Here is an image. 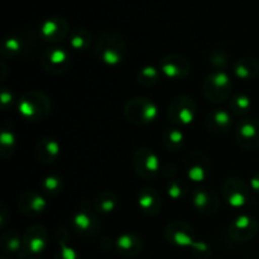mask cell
Listing matches in <instances>:
<instances>
[{"instance_id":"obj_16","label":"cell","mask_w":259,"mask_h":259,"mask_svg":"<svg viewBox=\"0 0 259 259\" xmlns=\"http://www.w3.org/2000/svg\"><path fill=\"white\" fill-rule=\"evenodd\" d=\"M68 34H70V25L62 17L47 18L39 25V37L51 45L62 42Z\"/></svg>"},{"instance_id":"obj_42","label":"cell","mask_w":259,"mask_h":259,"mask_svg":"<svg viewBox=\"0 0 259 259\" xmlns=\"http://www.w3.org/2000/svg\"><path fill=\"white\" fill-rule=\"evenodd\" d=\"M2 259H8V257H7V255H4V254H3V257H2Z\"/></svg>"},{"instance_id":"obj_15","label":"cell","mask_w":259,"mask_h":259,"mask_svg":"<svg viewBox=\"0 0 259 259\" xmlns=\"http://www.w3.org/2000/svg\"><path fill=\"white\" fill-rule=\"evenodd\" d=\"M192 205L197 212L210 217L217 214L219 210L220 197L211 187L199 186L192 192Z\"/></svg>"},{"instance_id":"obj_32","label":"cell","mask_w":259,"mask_h":259,"mask_svg":"<svg viewBox=\"0 0 259 259\" xmlns=\"http://www.w3.org/2000/svg\"><path fill=\"white\" fill-rule=\"evenodd\" d=\"M63 180L58 175H48L40 182V194L47 197H55L62 192Z\"/></svg>"},{"instance_id":"obj_30","label":"cell","mask_w":259,"mask_h":259,"mask_svg":"<svg viewBox=\"0 0 259 259\" xmlns=\"http://www.w3.org/2000/svg\"><path fill=\"white\" fill-rule=\"evenodd\" d=\"M230 113L237 116L247 115L252 109V99L244 93H237L229 100Z\"/></svg>"},{"instance_id":"obj_3","label":"cell","mask_w":259,"mask_h":259,"mask_svg":"<svg viewBox=\"0 0 259 259\" xmlns=\"http://www.w3.org/2000/svg\"><path fill=\"white\" fill-rule=\"evenodd\" d=\"M233 81L225 71H212L202 82V94L212 104H222L232 96Z\"/></svg>"},{"instance_id":"obj_2","label":"cell","mask_w":259,"mask_h":259,"mask_svg":"<svg viewBox=\"0 0 259 259\" xmlns=\"http://www.w3.org/2000/svg\"><path fill=\"white\" fill-rule=\"evenodd\" d=\"M17 106L18 113L24 120L37 123L50 115L52 103L47 94L39 90H29L20 96Z\"/></svg>"},{"instance_id":"obj_11","label":"cell","mask_w":259,"mask_h":259,"mask_svg":"<svg viewBox=\"0 0 259 259\" xmlns=\"http://www.w3.org/2000/svg\"><path fill=\"white\" fill-rule=\"evenodd\" d=\"M184 169L187 179L196 184H201L211 174L212 164L209 157L200 151L190 152L184 159Z\"/></svg>"},{"instance_id":"obj_27","label":"cell","mask_w":259,"mask_h":259,"mask_svg":"<svg viewBox=\"0 0 259 259\" xmlns=\"http://www.w3.org/2000/svg\"><path fill=\"white\" fill-rule=\"evenodd\" d=\"M118 207V196L113 191H103L94 200V210L98 214L108 215Z\"/></svg>"},{"instance_id":"obj_1","label":"cell","mask_w":259,"mask_h":259,"mask_svg":"<svg viewBox=\"0 0 259 259\" xmlns=\"http://www.w3.org/2000/svg\"><path fill=\"white\" fill-rule=\"evenodd\" d=\"M94 52L98 60L105 65L118 66L125 60L128 47L123 35L114 30H106L96 39Z\"/></svg>"},{"instance_id":"obj_25","label":"cell","mask_w":259,"mask_h":259,"mask_svg":"<svg viewBox=\"0 0 259 259\" xmlns=\"http://www.w3.org/2000/svg\"><path fill=\"white\" fill-rule=\"evenodd\" d=\"M233 75L238 80L250 81L259 75V62L257 58L244 56L233 63Z\"/></svg>"},{"instance_id":"obj_26","label":"cell","mask_w":259,"mask_h":259,"mask_svg":"<svg viewBox=\"0 0 259 259\" xmlns=\"http://www.w3.org/2000/svg\"><path fill=\"white\" fill-rule=\"evenodd\" d=\"M55 239L58 244V250L53 259H80L77 252L68 245L70 232L66 227H58L55 232Z\"/></svg>"},{"instance_id":"obj_10","label":"cell","mask_w":259,"mask_h":259,"mask_svg":"<svg viewBox=\"0 0 259 259\" xmlns=\"http://www.w3.org/2000/svg\"><path fill=\"white\" fill-rule=\"evenodd\" d=\"M235 142L244 151H259V119L244 118L234 129Z\"/></svg>"},{"instance_id":"obj_6","label":"cell","mask_w":259,"mask_h":259,"mask_svg":"<svg viewBox=\"0 0 259 259\" xmlns=\"http://www.w3.org/2000/svg\"><path fill=\"white\" fill-rule=\"evenodd\" d=\"M71 230L76 235L82 238L95 237L100 230V220L96 217L94 211H91V207L86 201L80 205V209L76 210L71 215Z\"/></svg>"},{"instance_id":"obj_12","label":"cell","mask_w":259,"mask_h":259,"mask_svg":"<svg viewBox=\"0 0 259 259\" xmlns=\"http://www.w3.org/2000/svg\"><path fill=\"white\" fill-rule=\"evenodd\" d=\"M259 232V223L257 218L249 214L238 215L228 227V234L234 242L248 243L254 239Z\"/></svg>"},{"instance_id":"obj_37","label":"cell","mask_w":259,"mask_h":259,"mask_svg":"<svg viewBox=\"0 0 259 259\" xmlns=\"http://www.w3.org/2000/svg\"><path fill=\"white\" fill-rule=\"evenodd\" d=\"M14 103H15V98L13 91L8 88H3L2 93H0V104H2L3 111H7L8 109L12 108Z\"/></svg>"},{"instance_id":"obj_7","label":"cell","mask_w":259,"mask_h":259,"mask_svg":"<svg viewBox=\"0 0 259 259\" xmlns=\"http://www.w3.org/2000/svg\"><path fill=\"white\" fill-rule=\"evenodd\" d=\"M196 103L187 95H179L174 98L167 108V118L176 126L190 125L196 118Z\"/></svg>"},{"instance_id":"obj_41","label":"cell","mask_w":259,"mask_h":259,"mask_svg":"<svg viewBox=\"0 0 259 259\" xmlns=\"http://www.w3.org/2000/svg\"><path fill=\"white\" fill-rule=\"evenodd\" d=\"M27 259H40V258H38V257H30V258H27Z\"/></svg>"},{"instance_id":"obj_38","label":"cell","mask_w":259,"mask_h":259,"mask_svg":"<svg viewBox=\"0 0 259 259\" xmlns=\"http://www.w3.org/2000/svg\"><path fill=\"white\" fill-rule=\"evenodd\" d=\"M161 172L164 177H167V179H172V177H175L177 175V167L175 166L174 163L164 162V163H162Z\"/></svg>"},{"instance_id":"obj_4","label":"cell","mask_w":259,"mask_h":259,"mask_svg":"<svg viewBox=\"0 0 259 259\" xmlns=\"http://www.w3.org/2000/svg\"><path fill=\"white\" fill-rule=\"evenodd\" d=\"M124 115L134 125H148L158 116L156 103L144 96L129 99L124 105Z\"/></svg>"},{"instance_id":"obj_20","label":"cell","mask_w":259,"mask_h":259,"mask_svg":"<svg viewBox=\"0 0 259 259\" xmlns=\"http://www.w3.org/2000/svg\"><path fill=\"white\" fill-rule=\"evenodd\" d=\"M138 206L147 217H156L162 211L163 202L159 192L154 187L144 186L138 192Z\"/></svg>"},{"instance_id":"obj_36","label":"cell","mask_w":259,"mask_h":259,"mask_svg":"<svg viewBox=\"0 0 259 259\" xmlns=\"http://www.w3.org/2000/svg\"><path fill=\"white\" fill-rule=\"evenodd\" d=\"M191 254L196 259H210L212 257V249L206 242H195L190 248Z\"/></svg>"},{"instance_id":"obj_35","label":"cell","mask_w":259,"mask_h":259,"mask_svg":"<svg viewBox=\"0 0 259 259\" xmlns=\"http://www.w3.org/2000/svg\"><path fill=\"white\" fill-rule=\"evenodd\" d=\"M210 65L215 68V71H225L229 63V57L222 50H215L209 56Z\"/></svg>"},{"instance_id":"obj_39","label":"cell","mask_w":259,"mask_h":259,"mask_svg":"<svg viewBox=\"0 0 259 259\" xmlns=\"http://www.w3.org/2000/svg\"><path fill=\"white\" fill-rule=\"evenodd\" d=\"M249 186H250V189H252V191L254 192V194L259 195V171L255 172V174L253 175L252 177H250Z\"/></svg>"},{"instance_id":"obj_22","label":"cell","mask_w":259,"mask_h":259,"mask_svg":"<svg viewBox=\"0 0 259 259\" xmlns=\"http://www.w3.org/2000/svg\"><path fill=\"white\" fill-rule=\"evenodd\" d=\"M0 244H2L3 253L7 257L9 255V257H14L17 259L27 258L24 245H23V237H20L17 230L12 229L3 233Z\"/></svg>"},{"instance_id":"obj_9","label":"cell","mask_w":259,"mask_h":259,"mask_svg":"<svg viewBox=\"0 0 259 259\" xmlns=\"http://www.w3.org/2000/svg\"><path fill=\"white\" fill-rule=\"evenodd\" d=\"M40 65L46 72L51 75H63L71 66V55L65 47L53 46L43 51L40 56Z\"/></svg>"},{"instance_id":"obj_21","label":"cell","mask_w":259,"mask_h":259,"mask_svg":"<svg viewBox=\"0 0 259 259\" xmlns=\"http://www.w3.org/2000/svg\"><path fill=\"white\" fill-rule=\"evenodd\" d=\"M61 146L52 137L39 139L35 146V157L43 164H52L60 158Z\"/></svg>"},{"instance_id":"obj_8","label":"cell","mask_w":259,"mask_h":259,"mask_svg":"<svg viewBox=\"0 0 259 259\" xmlns=\"http://www.w3.org/2000/svg\"><path fill=\"white\" fill-rule=\"evenodd\" d=\"M132 167L141 179L153 180L161 172L162 164L153 149L141 147L132 156Z\"/></svg>"},{"instance_id":"obj_17","label":"cell","mask_w":259,"mask_h":259,"mask_svg":"<svg viewBox=\"0 0 259 259\" xmlns=\"http://www.w3.org/2000/svg\"><path fill=\"white\" fill-rule=\"evenodd\" d=\"M48 244V233L43 225L33 224L25 229L23 234V245H24L25 254L35 255L45 252Z\"/></svg>"},{"instance_id":"obj_34","label":"cell","mask_w":259,"mask_h":259,"mask_svg":"<svg viewBox=\"0 0 259 259\" xmlns=\"http://www.w3.org/2000/svg\"><path fill=\"white\" fill-rule=\"evenodd\" d=\"M166 191L169 199L175 200V201H180V200L184 199L187 195V192H189V185H187L184 180L171 179L167 182Z\"/></svg>"},{"instance_id":"obj_18","label":"cell","mask_w":259,"mask_h":259,"mask_svg":"<svg viewBox=\"0 0 259 259\" xmlns=\"http://www.w3.org/2000/svg\"><path fill=\"white\" fill-rule=\"evenodd\" d=\"M204 125L212 134H227L234 126V119L230 111L224 109L210 110L204 118Z\"/></svg>"},{"instance_id":"obj_23","label":"cell","mask_w":259,"mask_h":259,"mask_svg":"<svg viewBox=\"0 0 259 259\" xmlns=\"http://www.w3.org/2000/svg\"><path fill=\"white\" fill-rule=\"evenodd\" d=\"M143 239L134 233H124L115 240V248L124 257H136L143 250Z\"/></svg>"},{"instance_id":"obj_19","label":"cell","mask_w":259,"mask_h":259,"mask_svg":"<svg viewBox=\"0 0 259 259\" xmlns=\"http://www.w3.org/2000/svg\"><path fill=\"white\" fill-rule=\"evenodd\" d=\"M18 209L28 218H35L42 215L47 209V201L43 194L37 191H25L18 200Z\"/></svg>"},{"instance_id":"obj_31","label":"cell","mask_w":259,"mask_h":259,"mask_svg":"<svg viewBox=\"0 0 259 259\" xmlns=\"http://www.w3.org/2000/svg\"><path fill=\"white\" fill-rule=\"evenodd\" d=\"M93 45V35L83 28H76L70 33V46L75 51H86Z\"/></svg>"},{"instance_id":"obj_33","label":"cell","mask_w":259,"mask_h":259,"mask_svg":"<svg viewBox=\"0 0 259 259\" xmlns=\"http://www.w3.org/2000/svg\"><path fill=\"white\" fill-rule=\"evenodd\" d=\"M161 71L159 68L154 67V66H144L141 70L137 72V81L139 85L144 86V88H151L154 86L161 78Z\"/></svg>"},{"instance_id":"obj_28","label":"cell","mask_w":259,"mask_h":259,"mask_svg":"<svg viewBox=\"0 0 259 259\" xmlns=\"http://www.w3.org/2000/svg\"><path fill=\"white\" fill-rule=\"evenodd\" d=\"M17 149V137L9 126H3L0 133V157L8 159L15 153Z\"/></svg>"},{"instance_id":"obj_29","label":"cell","mask_w":259,"mask_h":259,"mask_svg":"<svg viewBox=\"0 0 259 259\" xmlns=\"http://www.w3.org/2000/svg\"><path fill=\"white\" fill-rule=\"evenodd\" d=\"M163 146L169 152H180L185 146V134L179 128H167L162 137Z\"/></svg>"},{"instance_id":"obj_5","label":"cell","mask_w":259,"mask_h":259,"mask_svg":"<svg viewBox=\"0 0 259 259\" xmlns=\"http://www.w3.org/2000/svg\"><path fill=\"white\" fill-rule=\"evenodd\" d=\"M252 192L249 184L238 176L228 177L222 185L223 199L233 209H243L252 204Z\"/></svg>"},{"instance_id":"obj_24","label":"cell","mask_w":259,"mask_h":259,"mask_svg":"<svg viewBox=\"0 0 259 259\" xmlns=\"http://www.w3.org/2000/svg\"><path fill=\"white\" fill-rule=\"evenodd\" d=\"M29 37L28 34L20 33V34H12L4 38L0 48V55L3 58H14L22 55L28 47Z\"/></svg>"},{"instance_id":"obj_40","label":"cell","mask_w":259,"mask_h":259,"mask_svg":"<svg viewBox=\"0 0 259 259\" xmlns=\"http://www.w3.org/2000/svg\"><path fill=\"white\" fill-rule=\"evenodd\" d=\"M8 223V210L4 204H0V228H4Z\"/></svg>"},{"instance_id":"obj_14","label":"cell","mask_w":259,"mask_h":259,"mask_svg":"<svg viewBox=\"0 0 259 259\" xmlns=\"http://www.w3.org/2000/svg\"><path fill=\"white\" fill-rule=\"evenodd\" d=\"M159 71L166 78L172 81L185 80L191 72L189 60L181 55L171 53L166 55L159 61Z\"/></svg>"},{"instance_id":"obj_13","label":"cell","mask_w":259,"mask_h":259,"mask_svg":"<svg viewBox=\"0 0 259 259\" xmlns=\"http://www.w3.org/2000/svg\"><path fill=\"white\" fill-rule=\"evenodd\" d=\"M164 238L169 244L179 248H191L196 242L194 227L186 222H172L164 228Z\"/></svg>"}]
</instances>
